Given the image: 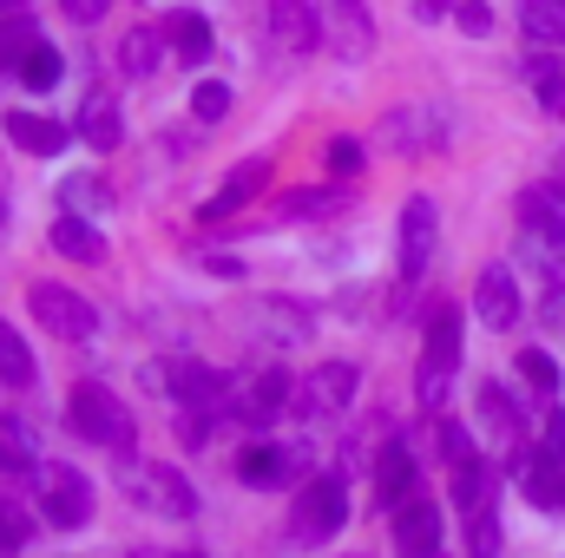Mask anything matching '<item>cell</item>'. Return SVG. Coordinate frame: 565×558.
<instances>
[{"mask_svg":"<svg viewBox=\"0 0 565 558\" xmlns=\"http://www.w3.org/2000/svg\"><path fill=\"white\" fill-rule=\"evenodd\" d=\"M66 427H73L79 440H93V447L132 453V415H126V401H119L113 388H99V382H79V388L66 395Z\"/></svg>","mask_w":565,"mask_h":558,"instance_id":"1","label":"cell"},{"mask_svg":"<svg viewBox=\"0 0 565 558\" xmlns=\"http://www.w3.org/2000/svg\"><path fill=\"white\" fill-rule=\"evenodd\" d=\"M342 519H349V486H342V473H316V480L296 493V506H289V546H322V539H335Z\"/></svg>","mask_w":565,"mask_h":558,"instance_id":"2","label":"cell"},{"mask_svg":"<svg viewBox=\"0 0 565 558\" xmlns=\"http://www.w3.org/2000/svg\"><path fill=\"white\" fill-rule=\"evenodd\" d=\"M454 368H460V309H434V322H427V348H422V382H415V395H422V408L434 415L440 401H447V382H454Z\"/></svg>","mask_w":565,"mask_h":558,"instance_id":"3","label":"cell"},{"mask_svg":"<svg viewBox=\"0 0 565 558\" xmlns=\"http://www.w3.org/2000/svg\"><path fill=\"white\" fill-rule=\"evenodd\" d=\"M119 486H126L139 506L164 513V519H191V513H198V493H191V480H184L178 466H158V460H126Z\"/></svg>","mask_w":565,"mask_h":558,"instance_id":"4","label":"cell"},{"mask_svg":"<svg viewBox=\"0 0 565 558\" xmlns=\"http://www.w3.org/2000/svg\"><path fill=\"white\" fill-rule=\"evenodd\" d=\"M33 315H40V329L60 335V342H93V335H99V309H93L86 296H73L66 282H40V289H33Z\"/></svg>","mask_w":565,"mask_h":558,"instance_id":"5","label":"cell"},{"mask_svg":"<svg viewBox=\"0 0 565 558\" xmlns=\"http://www.w3.org/2000/svg\"><path fill=\"white\" fill-rule=\"evenodd\" d=\"M33 493H40V513H46V526H86L93 519V480L86 473H73V466H40V480H33Z\"/></svg>","mask_w":565,"mask_h":558,"instance_id":"6","label":"cell"},{"mask_svg":"<svg viewBox=\"0 0 565 558\" xmlns=\"http://www.w3.org/2000/svg\"><path fill=\"white\" fill-rule=\"evenodd\" d=\"M158 382H164V395H178V401L198 408V415H217V408L231 401V375L211 368V362H171Z\"/></svg>","mask_w":565,"mask_h":558,"instance_id":"7","label":"cell"},{"mask_svg":"<svg viewBox=\"0 0 565 558\" xmlns=\"http://www.w3.org/2000/svg\"><path fill=\"white\" fill-rule=\"evenodd\" d=\"M302 466H309V447H296V440H270V447H244V453H237V480L257 486V493L289 486Z\"/></svg>","mask_w":565,"mask_h":558,"instance_id":"8","label":"cell"},{"mask_svg":"<svg viewBox=\"0 0 565 558\" xmlns=\"http://www.w3.org/2000/svg\"><path fill=\"white\" fill-rule=\"evenodd\" d=\"M316 20H322V33L335 40L342 60H369L375 53V20L362 13V0H316Z\"/></svg>","mask_w":565,"mask_h":558,"instance_id":"9","label":"cell"},{"mask_svg":"<svg viewBox=\"0 0 565 558\" xmlns=\"http://www.w3.org/2000/svg\"><path fill=\"white\" fill-rule=\"evenodd\" d=\"M434 244H440V211H434V197H408V204H402V277L408 282L427 277Z\"/></svg>","mask_w":565,"mask_h":558,"instance_id":"10","label":"cell"},{"mask_svg":"<svg viewBox=\"0 0 565 558\" xmlns=\"http://www.w3.org/2000/svg\"><path fill=\"white\" fill-rule=\"evenodd\" d=\"M526 500L533 506H565V420L546 427V447L533 453V466H526Z\"/></svg>","mask_w":565,"mask_h":558,"instance_id":"11","label":"cell"},{"mask_svg":"<svg viewBox=\"0 0 565 558\" xmlns=\"http://www.w3.org/2000/svg\"><path fill=\"white\" fill-rule=\"evenodd\" d=\"M395 552L402 558L440 552V506H434V500H408V506L395 513Z\"/></svg>","mask_w":565,"mask_h":558,"instance_id":"12","label":"cell"},{"mask_svg":"<svg viewBox=\"0 0 565 558\" xmlns=\"http://www.w3.org/2000/svg\"><path fill=\"white\" fill-rule=\"evenodd\" d=\"M264 184H270V158H244V164H237V171H231V178H224V184H217V191L204 197V217L217 224V217L244 211V204H250V197H257Z\"/></svg>","mask_w":565,"mask_h":558,"instance_id":"13","label":"cell"},{"mask_svg":"<svg viewBox=\"0 0 565 558\" xmlns=\"http://www.w3.org/2000/svg\"><path fill=\"white\" fill-rule=\"evenodd\" d=\"M355 362H329V368H316L309 382H302V408L309 415H342L349 401H355Z\"/></svg>","mask_w":565,"mask_h":558,"instance_id":"14","label":"cell"},{"mask_svg":"<svg viewBox=\"0 0 565 558\" xmlns=\"http://www.w3.org/2000/svg\"><path fill=\"white\" fill-rule=\"evenodd\" d=\"M473 309H480V322L487 329H513L520 322V282H513V270H487V277L473 282Z\"/></svg>","mask_w":565,"mask_h":558,"instance_id":"15","label":"cell"},{"mask_svg":"<svg viewBox=\"0 0 565 558\" xmlns=\"http://www.w3.org/2000/svg\"><path fill=\"white\" fill-rule=\"evenodd\" d=\"M270 40H277L282 53H309V46L322 40L316 7H309V0H270Z\"/></svg>","mask_w":565,"mask_h":558,"instance_id":"16","label":"cell"},{"mask_svg":"<svg viewBox=\"0 0 565 558\" xmlns=\"http://www.w3.org/2000/svg\"><path fill=\"white\" fill-rule=\"evenodd\" d=\"M7 139L20 144V151H33V158H53V151H66L73 126H60V119H40V112H7Z\"/></svg>","mask_w":565,"mask_h":558,"instance_id":"17","label":"cell"},{"mask_svg":"<svg viewBox=\"0 0 565 558\" xmlns=\"http://www.w3.org/2000/svg\"><path fill=\"white\" fill-rule=\"evenodd\" d=\"M40 453H33V433L13 415H0V480H40Z\"/></svg>","mask_w":565,"mask_h":558,"instance_id":"18","label":"cell"},{"mask_svg":"<svg viewBox=\"0 0 565 558\" xmlns=\"http://www.w3.org/2000/svg\"><path fill=\"white\" fill-rule=\"evenodd\" d=\"M440 132H447V126H440L427 106H402V112L382 119V139L402 144V151H427V144H440Z\"/></svg>","mask_w":565,"mask_h":558,"instance_id":"19","label":"cell"},{"mask_svg":"<svg viewBox=\"0 0 565 558\" xmlns=\"http://www.w3.org/2000/svg\"><path fill=\"white\" fill-rule=\"evenodd\" d=\"M375 493H382V506H395V513L415 500V460H408V447H402V440L382 453V466H375Z\"/></svg>","mask_w":565,"mask_h":558,"instance_id":"20","label":"cell"},{"mask_svg":"<svg viewBox=\"0 0 565 558\" xmlns=\"http://www.w3.org/2000/svg\"><path fill=\"white\" fill-rule=\"evenodd\" d=\"M53 250H60V257H73V264H106V237H99L86 217H73V211L53 224Z\"/></svg>","mask_w":565,"mask_h":558,"instance_id":"21","label":"cell"},{"mask_svg":"<svg viewBox=\"0 0 565 558\" xmlns=\"http://www.w3.org/2000/svg\"><path fill=\"white\" fill-rule=\"evenodd\" d=\"M289 395H296V388H289V375H282V368H264V375H257V382L237 395V408H244L250 420H277Z\"/></svg>","mask_w":565,"mask_h":558,"instance_id":"22","label":"cell"},{"mask_svg":"<svg viewBox=\"0 0 565 558\" xmlns=\"http://www.w3.org/2000/svg\"><path fill=\"white\" fill-rule=\"evenodd\" d=\"M164 40H171V53H178L184 66L211 60V26H204V13H171V20H164Z\"/></svg>","mask_w":565,"mask_h":558,"instance_id":"23","label":"cell"},{"mask_svg":"<svg viewBox=\"0 0 565 558\" xmlns=\"http://www.w3.org/2000/svg\"><path fill=\"white\" fill-rule=\"evenodd\" d=\"M46 40H40V26L26 20V13H13V20H0V73H20L33 53H40Z\"/></svg>","mask_w":565,"mask_h":558,"instance_id":"24","label":"cell"},{"mask_svg":"<svg viewBox=\"0 0 565 558\" xmlns=\"http://www.w3.org/2000/svg\"><path fill=\"white\" fill-rule=\"evenodd\" d=\"M473 408H480V420L493 427V440H500V447H513V440H520V408H513V395H507L500 382H487Z\"/></svg>","mask_w":565,"mask_h":558,"instance_id":"25","label":"cell"},{"mask_svg":"<svg viewBox=\"0 0 565 558\" xmlns=\"http://www.w3.org/2000/svg\"><path fill=\"white\" fill-rule=\"evenodd\" d=\"M158 46H164V33H158V26H132V33L119 40V66H126L132 79H151V73H158V60H164Z\"/></svg>","mask_w":565,"mask_h":558,"instance_id":"26","label":"cell"},{"mask_svg":"<svg viewBox=\"0 0 565 558\" xmlns=\"http://www.w3.org/2000/svg\"><path fill=\"white\" fill-rule=\"evenodd\" d=\"M79 139L93 144V151H113V144L126 139L119 106H113V99H86V112H79Z\"/></svg>","mask_w":565,"mask_h":558,"instance_id":"27","label":"cell"},{"mask_svg":"<svg viewBox=\"0 0 565 558\" xmlns=\"http://www.w3.org/2000/svg\"><path fill=\"white\" fill-rule=\"evenodd\" d=\"M0 382H7V388H26V382H33V348L20 342L13 322H0Z\"/></svg>","mask_w":565,"mask_h":558,"instance_id":"28","label":"cell"},{"mask_svg":"<svg viewBox=\"0 0 565 558\" xmlns=\"http://www.w3.org/2000/svg\"><path fill=\"white\" fill-rule=\"evenodd\" d=\"M520 26L546 46H565V0H526L520 7Z\"/></svg>","mask_w":565,"mask_h":558,"instance_id":"29","label":"cell"},{"mask_svg":"<svg viewBox=\"0 0 565 558\" xmlns=\"http://www.w3.org/2000/svg\"><path fill=\"white\" fill-rule=\"evenodd\" d=\"M487 493H493V466H487V460L454 473V506H460V513H473V519H480V513H487Z\"/></svg>","mask_w":565,"mask_h":558,"instance_id":"30","label":"cell"},{"mask_svg":"<svg viewBox=\"0 0 565 558\" xmlns=\"http://www.w3.org/2000/svg\"><path fill=\"white\" fill-rule=\"evenodd\" d=\"M434 440H440V460H447V473H460V466H480V453H473V433L460 427V420H434Z\"/></svg>","mask_w":565,"mask_h":558,"instance_id":"31","label":"cell"},{"mask_svg":"<svg viewBox=\"0 0 565 558\" xmlns=\"http://www.w3.org/2000/svg\"><path fill=\"white\" fill-rule=\"evenodd\" d=\"M526 230H533V237H546L553 250H559V244H565V217H559V211H553V197H540V191L526 197Z\"/></svg>","mask_w":565,"mask_h":558,"instance_id":"32","label":"cell"},{"mask_svg":"<svg viewBox=\"0 0 565 558\" xmlns=\"http://www.w3.org/2000/svg\"><path fill=\"white\" fill-rule=\"evenodd\" d=\"M231 106H237V99H231V86H224V79H204V86L191 93V112H198L204 126H217V119H224Z\"/></svg>","mask_w":565,"mask_h":558,"instance_id":"33","label":"cell"},{"mask_svg":"<svg viewBox=\"0 0 565 558\" xmlns=\"http://www.w3.org/2000/svg\"><path fill=\"white\" fill-rule=\"evenodd\" d=\"M20 79H26L33 93H53V86H60V53H53V46H40V53L20 66Z\"/></svg>","mask_w":565,"mask_h":558,"instance_id":"34","label":"cell"},{"mask_svg":"<svg viewBox=\"0 0 565 558\" xmlns=\"http://www.w3.org/2000/svg\"><path fill=\"white\" fill-rule=\"evenodd\" d=\"M520 375H526L540 395H553V388H559V362H553L546 348H526V355H520Z\"/></svg>","mask_w":565,"mask_h":558,"instance_id":"35","label":"cell"},{"mask_svg":"<svg viewBox=\"0 0 565 558\" xmlns=\"http://www.w3.org/2000/svg\"><path fill=\"white\" fill-rule=\"evenodd\" d=\"M26 533H33V519L13 506V500H0V552H13V546H26Z\"/></svg>","mask_w":565,"mask_h":558,"instance_id":"36","label":"cell"},{"mask_svg":"<svg viewBox=\"0 0 565 558\" xmlns=\"http://www.w3.org/2000/svg\"><path fill=\"white\" fill-rule=\"evenodd\" d=\"M60 204H66L73 217H79V204H86V211H99V204H106V184H93V178H73V184L60 191Z\"/></svg>","mask_w":565,"mask_h":558,"instance_id":"37","label":"cell"},{"mask_svg":"<svg viewBox=\"0 0 565 558\" xmlns=\"http://www.w3.org/2000/svg\"><path fill=\"white\" fill-rule=\"evenodd\" d=\"M322 158H329V171H335V178H355V171H362V144H355V139H329Z\"/></svg>","mask_w":565,"mask_h":558,"instance_id":"38","label":"cell"},{"mask_svg":"<svg viewBox=\"0 0 565 558\" xmlns=\"http://www.w3.org/2000/svg\"><path fill=\"white\" fill-rule=\"evenodd\" d=\"M329 197L322 191H289V197H277V217H316Z\"/></svg>","mask_w":565,"mask_h":558,"instance_id":"39","label":"cell"},{"mask_svg":"<svg viewBox=\"0 0 565 558\" xmlns=\"http://www.w3.org/2000/svg\"><path fill=\"white\" fill-rule=\"evenodd\" d=\"M454 20H460L467 33H493V13H487L480 0H460V7H454Z\"/></svg>","mask_w":565,"mask_h":558,"instance_id":"40","label":"cell"},{"mask_svg":"<svg viewBox=\"0 0 565 558\" xmlns=\"http://www.w3.org/2000/svg\"><path fill=\"white\" fill-rule=\"evenodd\" d=\"M60 7H66L79 26H93V20H106V7H113V0H60Z\"/></svg>","mask_w":565,"mask_h":558,"instance_id":"41","label":"cell"},{"mask_svg":"<svg viewBox=\"0 0 565 558\" xmlns=\"http://www.w3.org/2000/svg\"><path fill=\"white\" fill-rule=\"evenodd\" d=\"M546 112H553V119H565V86L553 93V99H546Z\"/></svg>","mask_w":565,"mask_h":558,"instance_id":"42","label":"cell"},{"mask_svg":"<svg viewBox=\"0 0 565 558\" xmlns=\"http://www.w3.org/2000/svg\"><path fill=\"white\" fill-rule=\"evenodd\" d=\"M184 558H198V552H184Z\"/></svg>","mask_w":565,"mask_h":558,"instance_id":"43","label":"cell"},{"mask_svg":"<svg viewBox=\"0 0 565 558\" xmlns=\"http://www.w3.org/2000/svg\"><path fill=\"white\" fill-rule=\"evenodd\" d=\"M0 217H7V211H0Z\"/></svg>","mask_w":565,"mask_h":558,"instance_id":"44","label":"cell"}]
</instances>
